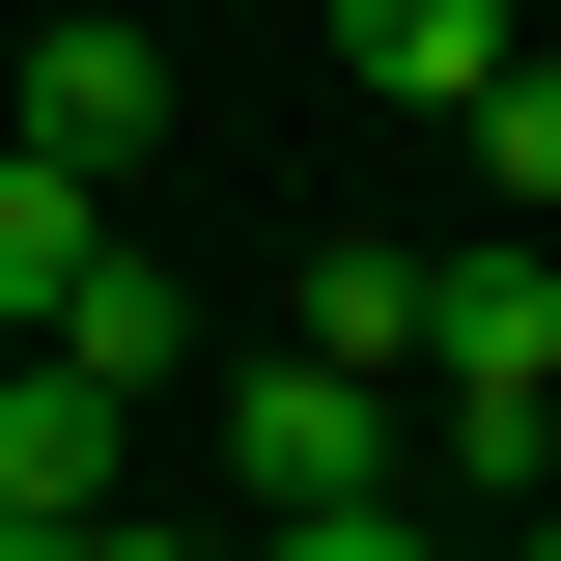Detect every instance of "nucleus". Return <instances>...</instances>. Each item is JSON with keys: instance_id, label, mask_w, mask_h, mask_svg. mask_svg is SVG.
I'll return each instance as SVG.
<instances>
[{"instance_id": "obj_1", "label": "nucleus", "mask_w": 561, "mask_h": 561, "mask_svg": "<svg viewBox=\"0 0 561 561\" xmlns=\"http://www.w3.org/2000/svg\"><path fill=\"white\" fill-rule=\"evenodd\" d=\"M421 393H449V449L534 505V393H561V225H478V253H421Z\"/></svg>"}, {"instance_id": "obj_2", "label": "nucleus", "mask_w": 561, "mask_h": 561, "mask_svg": "<svg viewBox=\"0 0 561 561\" xmlns=\"http://www.w3.org/2000/svg\"><path fill=\"white\" fill-rule=\"evenodd\" d=\"M225 478H253V505H393V365L253 337V365H225Z\"/></svg>"}, {"instance_id": "obj_3", "label": "nucleus", "mask_w": 561, "mask_h": 561, "mask_svg": "<svg viewBox=\"0 0 561 561\" xmlns=\"http://www.w3.org/2000/svg\"><path fill=\"white\" fill-rule=\"evenodd\" d=\"M0 140H28V169H84V197H113L140 140H169V28H113V0H57V28H28V57H0Z\"/></svg>"}, {"instance_id": "obj_4", "label": "nucleus", "mask_w": 561, "mask_h": 561, "mask_svg": "<svg viewBox=\"0 0 561 561\" xmlns=\"http://www.w3.org/2000/svg\"><path fill=\"white\" fill-rule=\"evenodd\" d=\"M113 478H140V393H113V365H57V337H28V365H0V534H84Z\"/></svg>"}, {"instance_id": "obj_5", "label": "nucleus", "mask_w": 561, "mask_h": 561, "mask_svg": "<svg viewBox=\"0 0 561 561\" xmlns=\"http://www.w3.org/2000/svg\"><path fill=\"white\" fill-rule=\"evenodd\" d=\"M337 57L393 84V113H478V84L534 57V0H337Z\"/></svg>"}, {"instance_id": "obj_6", "label": "nucleus", "mask_w": 561, "mask_h": 561, "mask_svg": "<svg viewBox=\"0 0 561 561\" xmlns=\"http://www.w3.org/2000/svg\"><path fill=\"white\" fill-rule=\"evenodd\" d=\"M113 253V197H84V169H28V140H0V337H57V280Z\"/></svg>"}, {"instance_id": "obj_7", "label": "nucleus", "mask_w": 561, "mask_h": 561, "mask_svg": "<svg viewBox=\"0 0 561 561\" xmlns=\"http://www.w3.org/2000/svg\"><path fill=\"white\" fill-rule=\"evenodd\" d=\"M280 337H309V365H421V253H309Z\"/></svg>"}, {"instance_id": "obj_8", "label": "nucleus", "mask_w": 561, "mask_h": 561, "mask_svg": "<svg viewBox=\"0 0 561 561\" xmlns=\"http://www.w3.org/2000/svg\"><path fill=\"white\" fill-rule=\"evenodd\" d=\"M169 337H197V309H169V280H140V225H113V253L57 280V365H113V393H140V365H169Z\"/></svg>"}, {"instance_id": "obj_9", "label": "nucleus", "mask_w": 561, "mask_h": 561, "mask_svg": "<svg viewBox=\"0 0 561 561\" xmlns=\"http://www.w3.org/2000/svg\"><path fill=\"white\" fill-rule=\"evenodd\" d=\"M478 169H505V225H561V57H505V84H478Z\"/></svg>"}, {"instance_id": "obj_10", "label": "nucleus", "mask_w": 561, "mask_h": 561, "mask_svg": "<svg viewBox=\"0 0 561 561\" xmlns=\"http://www.w3.org/2000/svg\"><path fill=\"white\" fill-rule=\"evenodd\" d=\"M280 561H449L421 505H280Z\"/></svg>"}, {"instance_id": "obj_11", "label": "nucleus", "mask_w": 561, "mask_h": 561, "mask_svg": "<svg viewBox=\"0 0 561 561\" xmlns=\"http://www.w3.org/2000/svg\"><path fill=\"white\" fill-rule=\"evenodd\" d=\"M0 561H197V534H140V505H84V534H0Z\"/></svg>"}, {"instance_id": "obj_12", "label": "nucleus", "mask_w": 561, "mask_h": 561, "mask_svg": "<svg viewBox=\"0 0 561 561\" xmlns=\"http://www.w3.org/2000/svg\"><path fill=\"white\" fill-rule=\"evenodd\" d=\"M534 505H561V393H534Z\"/></svg>"}, {"instance_id": "obj_13", "label": "nucleus", "mask_w": 561, "mask_h": 561, "mask_svg": "<svg viewBox=\"0 0 561 561\" xmlns=\"http://www.w3.org/2000/svg\"><path fill=\"white\" fill-rule=\"evenodd\" d=\"M505 561H561V534H505Z\"/></svg>"}]
</instances>
